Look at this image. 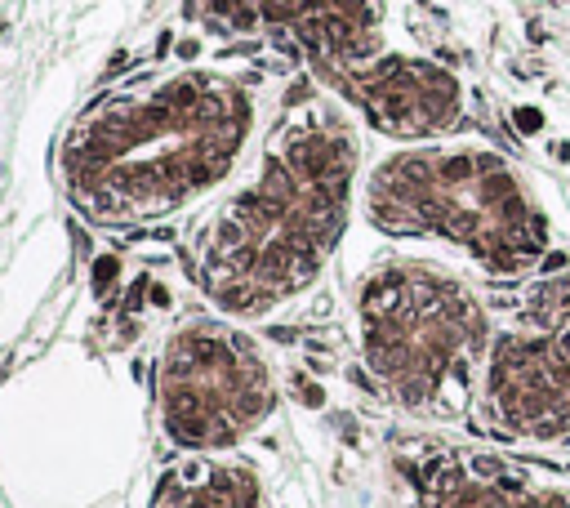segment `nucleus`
I'll use <instances>...</instances> for the list:
<instances>
[{
  "label": "nucleus",
  "mask_w": 570,
  "mask_h": 508,
  "mask_svg": "<svg viewBox=\"0 0 570 508\" xmlns=\"http://www.w3.org/2000/svg\"><path fill=\"white\" fill-rule=\"evenodd\" d=\"M361 138L344 107L308 103L187 228L192 286L236 321L277 313L326 272L361 192Z\"/></svg>",
  "instance_id": "1"
},
{
  "label": "nucleus",
  "mask_w": 570,
  "mask_h": 508,
  "mask_svg": "<svg viewBox=\"0 0 570 508\" xmlns=\"http://www.w3.org/2000/svg\"><path fill=\"white\" fill-rule=\"evenodd\" d=\"M259 125L241 76L183 67L103 94L67 129L59 178L72 210L98 228H142L210 196L236 174Z\"/></svg>",
  "instance_id": "2"
},
{
  "label": "nucleus",
  "mask_w": 570,
  "mask_h": 508,
  "mask_svg": "<svg viewBox=\"0 0 570 508\" xmlns=\"http://www.w3.org/2000/svg\"><path fill=\"white\" fill-rule=\"evenodd\" d=\"M370 228L388 237H436L468 250L495 277L535 268L548 219L521 174L481 143H410L388 152L361 183Z\"/></svg>",
  "instance_id": "3"
},
{
  "label": "nucleus",
  "mask_w": 570,
  "mask_h": 508,
  "mask_svg": "<svg viewBox=\"0 0 570 508\" xmlns=\"http://www.w3.org/2000/svg\"><path fill=\"white\" fill-rule=\"evenodd\" d=\"M374 379L414 415L454 419L481 379L490 321L472 286L432 263H383L357 299Z\"/></svg>",
  "instance_id": "4"
},
{
  "label": "nucleus",
  "mask_w": 570,
  "mask_h": 508,
  "mask_svg": "<svg viewBox=\"0 0 570 508\" xmlns=\"http://www.w3.org/2000/svg\"><path fill=\"white\" fill-rule=\"evenodd\" d=\"M160 428L178 450H223L277 410V383L250 335L187 321L160 348Z\"/></svg>",
  "instance_id": "5"
},
{
  "label": "nucleus",
  "mask_w": 570,
  "mask_h": 508,
  "mask_svg": "<svg viewBox=\"0 0 570 508\" xmlns=\"http://www.w3.org/2000/svg\"><path fill=\"white\" fill-rule=\"evenodd\" d=\"M481 410L499 437L570 441V272L535 281L490 330Z\"/></svg>",
  "instance_id": "6"
},
{
  "label": "nucleus",
  "mask_w": 570,
  "mask_h": 508,
  "mask_svg": "<svg viewBox=\"0 0 570 508\" xmlns=\"http://www.w3.org/2000/svg\"><path fill=\"white\" fill-rule=\"evenodd\" d=\"M383 5L388 0H201V14L236 36L263 32L321 81H339L383 54Z\"/></svg>",
  "instance_id": "7"
},
{
  "label": "nucleus",
  "mask_w": 570,
  "mask_h": 508,
  "mask_svg": "<svg viewBox=\"0 0 570 508\" xmlns=\"http://www.w3.org/2000/svg\"><path fill=\"white\" fill-rule=\"evenodd\" d=\"M348 103L388 138H410L427 143L459 125L463 116V89L445 67L410 54H379L330 81Z\"/></svg>",
  "instance_id": "8"
},
{
  "label": "nucleus",
  "mask_w": 570,
  "mask_h": 508,
  "mask_svg": "<svg viewBox=\"0 0 570 508\" xmlns=\"http://www.w3.org/2000/svg\"><path fill=\"white\" fill-rule=\"evenodd\" d=\"M156 508H263V491L254 468L196 459L169 468V477L156 486Z\"/></svg>",
  "instance_id": "9"
}]
</instances>
